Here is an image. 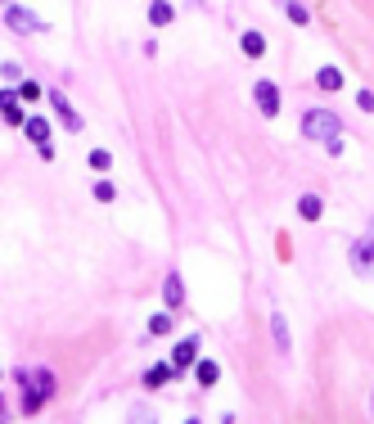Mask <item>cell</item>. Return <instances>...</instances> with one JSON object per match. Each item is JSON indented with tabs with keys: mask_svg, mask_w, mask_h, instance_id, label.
<instances>
[{
	"mask_svg": "<svg viewBox=\"0 0 374 424\" xmlns=\"http://www.w3.org/2000/svg\"><path fill=\"white\" fill-rule=\"evenodd\" d=\"M18 384H23V411H27V415H36L45 402H50V392H54V375L45 366L18 370Z\"/></svg>",
	"mask_w": 374,
	"mask_h": 424,
	"instance_id": "obj_1",
	"label": "cell"
},
{
	"mask_svg": "<svg viewBox=\"0 0 374 424\" xmlns=\"http://www.w3.org/2000/svg\"><path fill=\"white\" fill-rule=\"evenodd\" d=\"M338 131H342V118H338V113H329V109H311V113H302V136H307V140L325 145V140H334Z\"/></svg>",
	"mask_w": 374,
	"mask_h": 424,
	"instance_id": "obj_2",
	"label": "cell"
},
{
	"mask_svg": "<svg viewBox=\"0 0 374 424\" xmlns=\"http://www.w3.org/2000/svg\"><path fill=\"white\" fill-rule=\"evenodd\" d=\"M253 99H257V113H262V118H279V90H275L271 77L253 82Z\"/></svg>",
	"mask_w": 374,
	"mask_h": 424,
	"instance_id": "obj_3",
	"label": "cell"
},
{
	"mask_svg": "<svg viewBox=\"0 0 374 424\" xmlns=\"http://www.w3.org/2000/svg\"><path fill=\"white\" fill-rule=\"evenodd\" d=\"M5 23H10L14 32H23V36H32L36 27H41L36 10H27V5H5Z\"/></svg>",
	"mask_w": 374,
	"mask_h": 424,
	"instance_id": "obj_4",
	"label": "cell"
},
{
	"mask_svg": "<svg viewBox=\"0 0 374 424\" xmlns=\"http://www.w3.org/2000/svg\"><path fill=\"white\" fill-rule=\"evenodd\" d=\"M347 262H352L356 275H374V244L370 240H356L352 249H347Z\"/></svg>",
	"mask_w": 374,
	"mask_h": 424,
	"instance_id": "obj_5",
	"label": "cell"
},
{
	"mask_svg": "<svg viewBox=\"0 0 374 424\" xmlns=\"http://www.w3.org/2000/svg\"><path fill=\"white\" fill-rule=\"evenodd\" d=\"M0 113H5V122L10 127H23V99H18V90H0Z\"/></svg>",
	"mask_w": 374,
	"mask_h": 424,
	"instance_id": "obj_6",
	"label": "cell"
},
{
	"mask_svg": "<svg viewBox=\"0 0 374 424\" xmlns=\"http://www.w3.org/2000/svg\"><path fill=\"white\" fill-rule=\"evenodd\" d=\"M162 303H167V312H176V307L185 303V280L176 271L167 275V280H162Z\"/></svg>",
	"mask_w": 374,
	"mask_h": 424,
	"instance_id": "obj_7",
	"label": "cell"
},
{
	"mask_svg": "<svg viewBox=\"0 0 374 424\" xmlns=\"http://www.w3.org/2000/svg\"><path fill=\"white\" fill-rule=\"evenodd\" d=\"M194 357H199V338H185V343H176V352H171V366L185 375V370L194 366Z\"/></svg>",
	"mask_w": 374,
	"mask_h": 424,
	"instance_id": "obj_8",
	"label": "cell"
},
{
	"mask_svg": "<svg viewBox=\"0 0 374 424\" xmlns=\"http://www.w3.org/2000/svg\"><path fill=\"white\" fill-rule=\"evenodd\" d=\"M50 104L59 109V118H64V127H68V131H82V127H86V122L77 118V109L68 104V95H59V90H54V95H50Z\"/></svg>",
	"mask_w": 374,
	"mask_h": 424,
	"instance_id": "obj_9",
	"label": "cell"
},
{
	"mask_svg": "<svg viewBox=\"0 0 374 424\" xmlns=\"http://www.w3.org/2000/svg\"><path fill=\"white\" fill-rule=\"evenodd\" d=\"M167 379H181V370L171 366V361H167V366H149V370H145V388H162Z\"/></svg>",
	"mask_w": 374,
	"mask_h": 424,
	"instance_id": "obj_10",
	"label": "cell"
},
{
	"mask_svg": "<svg viewBox=\"0 0 374 424\" xmlns=\"http://www.w3.org/2000/svg\"><path fill=\"white\" fill-rule=\"evenodd\" d=\"M298 217L302 221H321L325 217V199L321 195H302L298 199Z\"/></svg>",
	"mask_w": 374,
	"mask_h": 424,
	"instance_id": "obj_11",
	"label": "cell"
},
{
	"mask_svg": "<svg viewBox=\"0 0 374 424\" xmlns=\"http://www.w3.org/2000/svg\"><path fill=\"white\" fill-rule=\"evenodd\" d=\"M23 131H27V140H32V145L50 140V122H45V118H23Z\"/></svg>",
	"mask_w": 374,
	"mask_h": 424,
	"instance_id": "obj_12",
	"label": "cell"
},
{
	"mask_svg": "<svg viewBox=\"0 0 374 424\" xmlns=\"http://www.w3.org/2000/svg\"><path fill=\"white\" fill-rule=\"evenodd\" d=\"M239 45H244L248 59H262V55H266V36H262V32H244V36H239Z\"/></svg>",
	"mask_w": 374,
	"mask_h": 424,
	"instance_id": "obj_13",
	"label": "cell"
},
{
	"mask_svg": "<svg viewBox=\"0 0 374 424\" xmlns=\"http://www.w3.org/2000/svg\"><path fill=\"white\" fill-rule=\"evenodd\" d=\"M316 86H321V90H342V73H338V68H329V64L316 68Z\"/></svg>",
	"mask_w": 374,
	"mask_h": 424,
	"instance_id": "obj_14",
	"label": "cell"
},
{
	"mask_svg": "<svg viewBox=\"0 0 374 424\" xmlns=\"http://www.w3.org/2000/svg\"><path fill=\"white\" fill-rule=\"evenodd\" d=\"M171 18H176V10H171L167 0H153V5H149V23H153V27H167Z\"/></svg>",
	"mask_w": 374,
	"mask_h": 424,
	"instance_id": "obj_15",
	"label": "cell"
},
{
	"mask_svg": "<svg viewBox=\"0 0 374 424\" xmlns=\"http://www.w3.org/2000/svg\"><path fill=\"white\" fill-rule=\"evenodd\" d=\"M271 334H275V348L279 352H289V321H284V316H271Z\"/></svg>",
	"mask_w": 374,
	"mask_h": 424,
	"instance_id": "obj_16",
	"label": "cell"
},
{
	"mask_svg": "<svg viewBox=\"0 0 374 424\" xmlns=\"http://www.w3.org/2000/svg\"><path fill=\"white\" fill-rule=\"evenodd\" d=\"M194 375H199V384H203V388H212V384L221 379V366H216V361H199V366H194Z\"/></svg>",
	"mask_w": 374,
	"mask_h": 424,
	"instance_id": "obj_17",
	"label": "cell"
},
{
	"mask_svg": "<svg viewBox=\"0 0 374 424\" xmlns=\"http://www.w3.org/2000/svg\"><path fill=\"white\" fill-rule=\"evenodd\" d=\"M95 199H99V203H113V199H118V185H113V181H95Z\"/></svg>",
	"mask_w": 374,
	"mask_h": 424,
	"instance_id": "obj_18",
	"label": "cell"
},
{
	"mask_svg": "<svg viewBox=\"0 0 374 424\" xmlns=\"http://www.w3.org/2000/svg\"><path fill=\"white\" fill-rule=\"evenodd\" d=\"M284 14H289V18L298 23V27H307V23H311V14L302 10V5H293V0H284Z\"/></svg>",
	"mask_w": 374,
	"mask_h": 424,
	"instance_id": "obj_19",
	"label": "cell"
},
{
	"mask_svg": "<svg viewBox=\"0 0 374 424\" xmlns=\"http://www.w3.org/2000/svg\"><path fill=\"white\" fill-rule=\"evenodd\" d=\"M149 329H153V334H171V312H158V316H149Z\"/></svg>",
	"mask_w": 374,
	"mask_h": 424,
	"instance_id": "obj_20",
	"label": "cell"
},
{
	"mask_svg": "<svg viewBox=\"0 0 374 424\" xmlns=\"http://www.w3.org/2000/svg\"><path fill=\"white\" fill-rule=\"evenodd\" d=\"M18 99H23V104H36V99H41V86H36V82H23V86H18Z\"/></svg>",
	"mask_w": 374,
	"mask_h": 424,
	"instance_id": "obj_21",
	"label": "cell"
},
{
	"mask_svg": "<svg viewBox=\"0 0 374 424\" xmlns=\"http://www.w3.org/2000/svg\"><path fill=\"white\" fill-rule=\"evenodd\" d=\"M108 163H113L108 149H90V167H95V172H108Z\"/></svg>",
	"mask_w": 374,
	"mask_h": 424,
	"instance_id": "obj_22",
	"label": "cell"
},
{
	"mask_svg": "<svg viewBox=\"0 0 374 424\" xmlns=\"http://www.w3.org/2000/svg\"><path fill=\"white\" fill-rule=\"evenodd\" d=\"M356 109H361V113H374V95H370V90H361V95H356Z\"/></svg>",
	"mask_w": 374,
	"mask_h": 424,
	"instance_id": "obj_23",
	"label": "cell"
},
{
	"mask_svg": "<svg viewBox=\"0 0 374 424\" xmlns=\"http://www.w3.org/2000/svg\"><path fill=\"white\" fill-rule=\"evenodd\" d=\"M325 153H329V158H342V136H334V140H325Z\"/></svg>",
	"mask_w": 374,
	"mask_h": 424,
	"instance_id": "obj_24",
	"label": "cell"
},
{
	"mask_svg": "<svg viewBox=\"0 0 374 424\" xmlns=\"http://www.w3.org/2000/svg\"><path fill=\"white\" fill-rule=\"evenodd\" d=\"M0 77L5 82H18V64H0Z\"/></svg>",
	"mask_w": 374,
	"mask_h": 424,
	"instance_id": "obj_25",
	"label": "cell"
},
{
	"mask_svg": "<svg viewBox=\"0 0 374 424\" xmlns=\"http://www.w3.org/2000/svg\"><path fill=\"white\" fill-rule=\"evenodd\" d=\"M5 415H10V411H5V397H0V420H5Z\"/></svg>",
	"mask_w": 374,
	"mask_h": 424,
	"instance_id": "obj_26",
	"label": "cell"
},
{
	"mask_svg": "<svg viewBox=\"0 0 374 424\" xmlns=\"http://www.w3.org/2000/svg\"><path fill=\"white\" fill-rule=\"evenodd\" d=\"M370 415H374V397H370Z\"/></svg>",
	"mask_w": 374,
	"mask_h": 424,
	"instance_id": "obj_27",
	"label": "cell"
},
{
	"mask_svg": "<svg viewBox=\"0 0 374 424\" xmlns=\"http://www.w3.org/2000/svg\"><path fill=\"white\" fill-rule=\"evenodd\" d=\"M0 5H14V0H0Z\"/></svg>",
	"mask_w": 374,
	"mask_h": 424,
	"instance_id": "obj_28",
	"label": "cell"
},
{
	"mask_svg": "<svg viewBox=\"0 0 374 424\" xmlns=\"http://www.w3.org/2000/svg\"><path fill=\"white\" fill-rule=\"evenodd\" d=\"M0 379H5V370H0Z\"/></svg>",
	"mask_w": 374,
	"mask_h": 424,
	"instance_id": "obj_29",
	"label": "cell"
}]
</instances>
